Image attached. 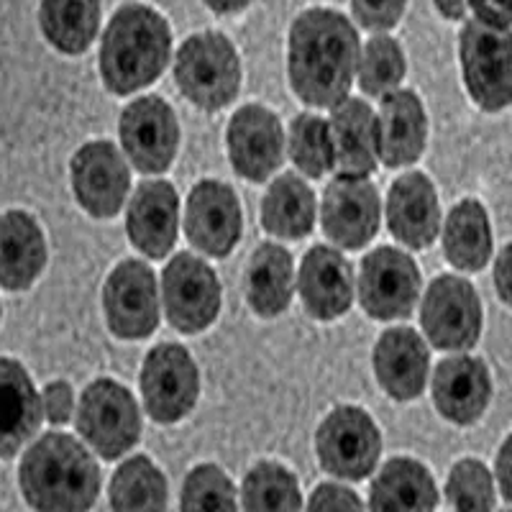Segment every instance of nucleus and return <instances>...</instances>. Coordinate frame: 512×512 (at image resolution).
<instances>
[{
    "instance_id": "obj_1",
    "label": "nucleus",
    "mask_w": 512,
    "mask_h": 512,
    "mask_svg": "<svg viewBox=\"0 0 512 512\" xmlns=\"http://www.w3.org/2000/svg\"><path fill=\"white\" fill-rule=\"evenodd\" d=\"M359 34L344 13L310 8L290 29L287 70L292 90L313 108H336L349 98L359 72Z\"/></svg>"
},
{
    "instance_id": "obj_2",
    "label": "nucleus",
    "mask_w": 512,
    "mask_h": 512,
    "mask_svg": "<svg viewBox=\"0 0 512 512\" xmlns=\"http://www.w3.org/2000/svg\"><path fill=\"white\" fill-rule=\"evenodd\" d=\"M18 487L34 512H90L100 495V466L75 436L47 433L26 448Z\"/></svg>"
},
{
    "instance_id": "obj_3",
    "label": "nucleus",
    "mask_w": 512,
    "mask_h": 512,
    "mask_svg": "<svg viewBox=\"0 0 512 512\" xmlns=\"http://www.w3.org/2000/svg\"><path fill=\"white\" fill-rule=\"evenodd\" d=\"M172 34L154 8L128 3L113 13L100 41V77L116 95L152 85L169 62Z\"/></svg>"
},
{
    "instance_id": "obj_4",
    "label": "nucleus",
    "mask_w": 512,
    "mask_h": 512,
    "mask_svg": "<svg viewBox=\"0 0 512 512\" xmlns=\"http://www.w3.org/2000/svg\"><path fill=\"white\" fill-rule=\"evenodd\" d=\"M175 80L198 108L221 111L241 88L239 54L216 31L190 36L175 57Z\"/></svg>"
},
{
    "instance_id": "obj_5",
    "label": "nucleus",
    "mask_w": 512,
    "mask_h": 512,
    "mask_svg": "<svg viewBox=\"0 0 512 512\" xmlns=\"http://www.w3.org/2000/svg\"><path fill=\"white\" fill-rule=\"evenodd\" d=\"M466 90L482 111L512 105V31L472 18L459 36Z\"/></svg>"
},
{
    "instance_id": "obj_6",
    "label": "nucleus",
    "mask_w": 512,
    "mask_h": 512,
    "mask_svg": "<svg viewBox=\"0 0 512 512\" xmlns=\"http://www.w3.org/2000/svg\"><path fill=\"white\" fill-rule=\"evenodd\" d=\"M75 425L82 441L108 461L121 459L141 436V415L134 395L113 379H98L82 392Z\"/></svg>"
},
{
    "instance_id": "obj_7",
    "label": "nucleus",
    "mask_w": 512,
    "mask_h": 512,
    "mask_svg": "<svg viewBox=\"0 0 512 512\" xmlns=\"http://www.w3.org/2000/svg\"><path fill=\"white\" fill-rule=\"evenodd\" d=\"M320 466L338 479H367L382 454V436L374 420L361 408H336L315 436Z\"/></svg>"
},
{
    "instance_id": "obj_8",
    "label": "nucleus",
    "mask_w": 512,
    "mask_h": 512,
    "mask_svg": "<svg viewBox=\"0 0 512 512\" xmlns=\"http://www.w3.org/2000/svg\"><path fill=\"white\" fill-rule=\"evenodd\" d=\"M420 323L436 349L469 351L482 333V305L474 287L454 274H441L425 292Z\"/></svg>"
},
{
    "instance_id": "obj_9",
    "label": "nucleus",
    "mask_w": 512,
    "mask_h": 512,
    "mask_svg": "<svg viewBox=\"0 0 512 512\" xmlns=\"http://www.w3.org/2000/svg\"><path fill=\"white\" fill-rule=\"evenodd\" d=\"M200 377L192 356L177 344H159L141 369V395L146 413L157 423H177L198 402Z\"/></svg>"
},
{
    "instance_id": "obj_10",
    "label": "nucleus",
    "mask_w": 512,
    "mask_h": 512,
    "mask_svg": "<svg viewBox=\"0 0 512 512\" xmlns=\"http://www.w3.org/2000/svg\"><path fill=\"white\" fill-rule=\"evenodd\" d=\"M164 310L180 333H198L216 320L221 310V285L216 272L192 254L169 259L162 277Z\"/></svg>"
},
{
    "instance_id": "obj_11",
    "label": "nucleus",
    "mask_w": 512,
    "mask_h": 512,
    "mask_svg": "<svg viewBox=\"0 0 512 512\" xmlns=\"http://www.w3.org/2000/svg\"><path fill=\"white\" fill-rule=\"evenodd\" d=\"M420 292V269L405 251L382 249L364 256L359 274V300L372 318H408Z\"/></svg>"
},
{
    "instance_id": "obj_12",
    "label": "nucleus",
    "mask_w": 512,
    "mask_h": 512,
    "mask_svg": "<svg viewBox=\"0 0 512 512\" xmlns=\"http://www.w3.org/2000/svg\"><path fill=\"white\" fill-rule=\"evenodd\" d=\"M121 141L128 159L144 175H159L175 162L180 126L167 103L157 95L134 100L121 116Z\"/></svg>"
},
{
    "instance_id": "obj_13",
    "label": "nucleus",
    "mask_w": 512,
    "mask_h": 512,
    "mask_svg": "<svg viewBox=\"0 0 512 512\" xmlns=\"http://www.w3.org/2000/svg\"><path fill=\"white\" fill-rule=\"evenodd\" d=\"M108 326L118 338H146L159 326L157 277L144 262L118 264L103 290Z\"/></svg>"
},
{
    "instance_id": "obj_14",
    "label": "nucleus",
    "mask_w": 512,
    "mask_h": 512,
    "mask_svg": "<svg viewBox=\"0 0 512 512\" xmlns=\"http://www.w3.org/2000/svg\"><path fill=\"white\" fill-rule=\"evenodd\" d=\"M72 190L82 208L95 218H111L123 208L128 195V164L111 141H90L80 146L70 164Z\"/></svg>"
},
{
    "instance_id": "obj_15",
    "label": "nucleus",
    "mask_w": 512,
    "mask_h": 512,
    "mask_svg": "<svg viewBox=\"0 0 512 512\" xmlns=\"http://www.w3.org/2000/svg\"><path fill=\"white\" fill-rule=\"evenodd\" d=\"M323 231L341 249H361L379 228V195L367 177L338 175L323 195Z\"/></svg>"
},
{
    "instance_id": "obj_16",
    "label": "nucleus",
    "mask_w": 512,
    "mask_h": 512,
    "mask_svg": "<svg viewBox=\"0 0 512 512\" xmlns=\"http://www.w3.org/2000/svg\"><path fill=\"white\" fill-rule=\"evenodd\" d=\"M233 169L251 182H264L282 164L285 134L280 118L262 105H244L228 123Z\"/></svg>"
},
{
    "instance_id": "obj_17",
    "label": "nucleus",
    "mask_w": 512,
    "mask_h": 512,
    "mask_svg": "<svg viewBox=\"0 0 512 512\" xmlns=\"http://www.w3.org/2000/svg\"><path fill=\"white\" fill-rule=\"evenodd\" d=\"M187 239L208 256L231 254L241 239V205L231 187L205 180L187 198Z\"/></svg>"
},
{
    "instance_id": "obj_18",
    "label": "nucleus",
    "mask_w": 512,
    "mask_h": 512,
    "mask_svg": "<svg viewBox=\"0 0 512 512\" xmlns=\"http://www.w3.org/2000/svg\"><path fill=\"white\" fill-rule=\"evenodd\" d=\"M177 218L180 200L175 187L164 180L141 182L128 203V239L149 259H164L177 241Z\"/></svg>"
},
{
    "instance_id": "obj_19",
    "label": "nucleus",
    "mask_w": 512,
    "mask_h": 512,
    "mask_svg": "<svg viewBox=\"0 0 512 512\" xmlns=\"http://www.w3.org/2000/svg\"><path fill=\"white\" fill-rule=\"evenodd\" d=\"M492 397V379L482 359L448 356L433 374V402L438 413L456 425H472L484 415Z\"/></svg>"
},
{
    "instance_id": "obj_20",
    "label": "nucleus",
    "mask_w": 512,
    "mask_h": 512,
    "mask_svg": "<svg viewBox=\"0 0 512 512\" xmlns=\"http://www.w3.org/2000/svg\"><path fill=\"white\" fill-rule=\"evenodd\" d=\"M300 297L313 318L344 315L354 300V274L346 256L331 246H313L300 267Z\"/></svg>"
},
{
    "instance_id": "obj_21",
    "label": "nucleus",
    "mask_w": 512,
    "mask_h": 512,
    "mask_svg": "<svg viewBox=\"0 0 512 512\" xmlns=\"http://www.w3.org/2000/svg\"><path fill=\"white\" fill-rule=\"evenodd\" d=\"M387 221L395 239L410 249L431 246L441 228L436 187L423 172H408L390 187L387 198Z\"/></svg>"
},
{
    "instance_id": "obj_22",
    "label": "nucleus",
    "mask_w": 512,
    "mask_h": 512,
    "mask_svg": "<svg viewBox=\"0 0 512 512\" xmlns=\"http://www.w3.org/2000/svg\"><path fill=\"white\" fill-rule=\"evenodd\" d=\"M428 121L423 103L410 90L382 95L377 113V152L387 167H405L425 149Z\"/></svg>"
},
{
    "instance_id": "obj_23",
    "label": "nucleus",
    "mask_w": 512,
    "mask_h": 512,
    "mask_svg": "<svg viewBox=\"0 0 512 512\" xmlns=\"http://www.w3.org/2000/svg\"><path fill=\"white\" fill-rule=\"evenodd\" d=\"M44 408L41 397L16 359H0V459L13 456L36 436Z\"/></svg>"
},
{
    "instance_id": "obj_24",
    "label": "nucleus",
    "mask_w": 512,
    "mask_h": 512,
    "mask_svg": "<svg viewBox=\"0 0 512 512\" xmlns=\"http://www.w3.org/2000/svg\"><path fill=\"white\" fill-rule=\"evenodd\" d=\"M428 361V346L413 328H390L374 349V372L382 390L402 402L423 392Z\"/></svg>"
},
{
    "instance_id": "obj_25",
    "label": "nucleus",
    "mask_w": 512,
    "mask_h": 512,
    "mask_svg": "<svg viewBox=\"0 0 512 512\" xmlns=\"http://www.w3.org/2000/svg\"><path fill=\"white\" fill-rule=\"evenodd\" d=\"M47 264V241L34 216L8 210L0 216V287L26 290Z\"/></svg>"
},
{
    "instance_id": "obj_26",
    "label": "nucleus",
    "mask_w": 512,
    "mask_h": 512,
    "mask_svg": "<svg viewBox=\"0 0 512 512\" xmlns=\"http://www.w3.org/2000/svg\"><path fill=\"white\" fill-rule=\"evenodd\" d=\"M331 126L336 167L341 175L367 177L377 167V116L364 100L346 98L333 108Z\"/></svg>"
},
{
    "instance_id": "obj_27",
    "label": "nucleus",
    "mask_w": 512,
    "mask_h": 512,
    "mask_svg": "<svg viewBox=\"0 0 512 512\" xmlns=\"http://www.w3.org/2000/svg\"><path fill=\"white\" fill-rule=\"evenodd\" d=\"M438 489L431 472L415 459H392L369 489V512H436Z\"/></svg>"
},
{
    "instance_id": "obj_28",
    "label": "nucleus",
    "mask_w": 512,
    "mask_h": 512,
    "mask_svg": "<svg viewBox=\"0 0 512 512\" xmlns=\"http://www.w3.org/2000/svg\"><path fill=\"white\" fill-rule=\"evenodd\" d=\"M443 251L456 269L477 272L492 256V228L489 216L479 200H464L446 218Z\"/></svg>"
},
{
    "instance_id": "obj_29",
    "label": "nucleus",
    "mask_w": 512,
    "mask_h": 512,
    "mask_svg": "<svg viewBox=\"0 0 512 512\" xmlns=\"http://www.w3.org/2000/svg\"><path fill=\"white\" fill-rule=\"evenodd\" d=\"M39 24L54 49L82 54L98 36L100 0H41Z\"/></svg>"
},
{
    "instance_id": "obj_30",
    "label": "nucleus",
    "mask_w": 512,
    "mask_h": 512,
    "mask_svg": "<svg viewBox=\"0 0 512 512\" xmlns=\"http://www.w3.org/2000/svg\"><path fill=\"white\" fill-rule=\"evenodd\" d=\"M262 223L280 239L308 236L315 223V200L308 182L297 175L277 177L264 195Z\"/></svg>"
},
{
    "instance_id": "obj_31",
    "label": "nucleus",
    "mask_w": 512,
    "mask_h": 512,
    "mask_svg": "<svg viewBox=\"0 0 512 512\" xmlns=\"http://www.w3.org/2000/svg\"><path fill=\"white\" fill-rule=\"evenodd\" d=\"M246 297L264 318L287 310L292 297V259L282 246L264 244L254 251L246 272Z\"/></svg>"
},
{
    "instance_id": "obj_32",
    "label": "nucleus",
    "mask_w": 512,
    "mask_h": 512,
    "mask_svg": "<svg viewBox=\"0 0 512 512\" xmlns=\"http://www.w3.org/2000/svg\"><path fill=\"white\" fill-rule=\"evenodd\" d=\"M113 512H167V482L146 456L123 461L111 479Z\"/></svg>"
},
{
    "instance_id": "obj_33",
    "label": "nucleus",
    "mask_w": 512,
    "mask_h": 512,
    "mask_svg": "<svg viewBox=\"0 0 512 512\" xmlns=\"http://www.w3.org/2000/svg\"><path fill=\"white\" fill-rule=\"evenodd\" d=\"M244 512H303V495L295 474L282 464L262 461L244 477Z\"/></svg>"
},
{
    "instance_id": "obj_34",
    "label": "nucleus",
    "mask_w": 512,
    "mask_h": 512,
    "mask_svg": "<svg viewBox=\"0 0 512 512\" xmlns=\"http://www.w3.org/2000/svg\"><path fill=\"white\" fill-rule=\"evenodd\" d=\"M290 157L297 164V169L313 180L328 175L336 167V152H333L328 121L313 116V113L297 116L290 128Z\"/></svg>"
},
{
    "instance_id": "obj_35",
    "label": "nucleus",
    "mask_w": 512,
    "mask_h": 512,
    "mask_svg": "<svg viewBox=\"0 0 512 512\" xmlns=\"http://www.w3.org/2000/svg\"><path fill=\"white\" fill-rule=\"evenodd\" d=\"M359 85L367 95H387L405 77V54L390 36H372L359 57Z\"/></svg>"
},
{
    "instance_id": "obj_36",
    "label": "nucleus",
    "mask_w": 512,
    "mask_h": 512,
    "mask_svg": "<svg viewBox=\"0 0 512 512\" xmlns=\"http://www.w3.org/2000/svg\"><path fill=\"white\" fill-rule=\"evenodd\" d=\"M495 477L477 459H461L448 472L446 497L454 512H495Z\"/></svg>"
},
{
    "instance_id": "obj_37",
    "label": "nucleus",
    "mask_w": 512,
    "mask_h": 512,
    "mask_svg": "<svg viewBox=\"0 0 512 512\" xmlns=\"http://www.w3.org/2000/svg\"><path fill=\"white\" fill-rule=\"evenodd\" d=\"M182 512H239L236 489L221 466L200 464L182 484Z\"/></svg>"
},
{
    "instance_id": "obj_38",
    "label": "nucleus",
    "mask_w": 512,
    "mask_h": 512,
    "mask_svg": "<svg viewBox=\"0 0 512 512\" xmlns=\"http://www.w3.org/2000/svg\"><path fill=\"white\" fill-rule=\"evenodd\" d=\"M405 3L408 0H351V8L364 29L387 31L402 18Z\"/></svg>"
},
{
    "instance_id": "obj_39",
    "label": "nucleus",
    "mask_w": 512,
    "mask_h": 512,
    "mask_svg": "<svg viewBox=\"0 0 512 512\" xmlns=\"http://www.w3.org/2000/svg\"><path fill=\"white\" fill-rule=\"evenodd\" d=\"M308 512H364V505L344 484H320L310 497Z\"/></svg>"
},
{
    "instance_id": "obj_40",
    "label": "nucleus",
    "mask_w": 512,
    "mask_h": 512,
    "mask_svg": "<svg viewBox=\"0 0 512 512\" xmlns=\"http://www.w3.org/2000/svg\"><path fill=\"white\" fill-rule=\"evenodd\" d=\"M41 408L44 418L52 425H64L75 413V395L67 382H52L41 392Z\"/></svg>"
},
{
    "instance_id": "obj_41",
    "label": "nucleus",
    "mask_w": 512,
    "mask_h": 512,
    "mask_svg": "<svg viewBox=\"0 0 512 512\" xmlns=\"http://www.w3.org/2000/svg\"><path fill=\"white\" fill-rule=\"evenodd\" d=\"M469 8L484 24L502 26V29L512 26V0H469Z\"/></svg>"
},
{
    "instance_id": "obj_42",
    "label": "nucleus",
    "mask_w": 512,
    "mask_h": 512,
    "mask_svg": "<svg viewBox=\"0 0 512 512\" xmlns=\"http://www.w3.org/2000/svg\"><path fill=\"white\" fill-rule=\"evenodd\" d=\"M495 482L500 487L502 497L512 505V433L505 438V443L497 451L495 461Z\"/></svg>"
},
{
    "instance_id": "obj_43",
    "label": "nucleus",
    "mask_w": 512,
    "mask_h": 512,
    "mask_svg": "<svg viewBox=\"0 0 512 512\" xmlns=\"http://www.w3.org/2000/svg\"><path fill=\"white\" fill-rule=\"evenodd\" d=\"M495 287L497 295H500L507 305H512V244L505 246L502 254L497 256Z\"/></svg>"
},
{
    "instance_id": "obj_44",
    "label": "nucleus",
    "mask_w": 512,
    "mask_h": 512,
    "mask_svg": "<svg viewBox=\"0 0 512 512\" xmlns=\"http://www.w3.org/2000/svg\"><path fill=\"white\" fill-rule=\"evenodd\" d=\"M438 11L446 18L456 21V18H464L466 8H469V0H433Z\"/></svg>"
},
{
    "instance_id": "obj_45",
    "label": "nucleus",
    "mask_w": 512,
    "mask_h": 512,
    "mask_svg": "<svg viewBox=\"0 0 512 512\" xmlns=\"http://www.w3.org/2000/svg\"><path fill=\"white\" fill-rule=\"evenodd\" d=\"M203 3L210 8V11H216V13H223V16H228V13L244 11V8L249 6L251 0H203Z\"/></svg>"
},
{
    "instance_id": "obj_46",
    "label": "nucleus",
    "mask_w": 512,
    "mask_h": 512,
    "mask_svg": "<svg viewBox=\"0 0 512 512\" xmlns=\"http://www.w3.org/2000/svg\"><path fill=\"white\" fill-rule=\"evenodd\" d=\"M500 512H512V507H505V510H500Z\"/></svg>"
}]
</instances>
